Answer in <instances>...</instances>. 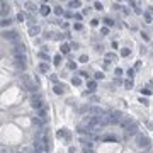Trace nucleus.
Here are the masks:
<instances>
[{
	"label": "nucleus",
	"instance_id": "1",
	"mask_svg": "<svg viewBox=\"0 0 153 153\" xmlns=\"http://www.w3.org/2000/svg\"><path fill=\"white\" fill-rule=\"evenodd\" d=\"M136 146L140 150H146L150 146V138L146 135H143V133H138L136 135Z\"/></svg>",
	"mask_w": 153,
	"mask_h": 153
},
{
	"label": "nucleus",
	"instance_id": "2",
	"mask_svg": "<svg viewBox=\"0 0 153 153\" xmlns=\"http://www.w3.org/2000/svg\"><path fill=\"white\" fill-rule=\"evenodd\" d=\"M31 106L34 107V111H39V109H44V107H46V104H44V100H43V97H41L39 94L32 95V99H31Z\"/></svg>",
	"mask_w": 153,
	"mask_h": 153
},
{
	"label": "nucleus",
	"instance_id": "3",
	"mask_svg": "<svg viewBox=\"0 0 153 153\" xmlns=\"http://www.w3.org/2000/svg\"><path fill=\"white\" fill-rule=\"evenodd\" d=\"M123 119H124L123 112H119V111H111L109 112V121H111V124H121Z\"/></svg>",
	"mask_w": 153,
	"mask_h": 153
},
{
	"label": "nucleus",
	"instance_id": "4",
	"mask_svg": "<svg viewBox=\"0 0 153 153\" xmlns=\"http://www.w3.org/2000/svg\"><path fill=\"white\" fill-rule=\"evenodd\" d=\"M26 65H27V58H26V54H19V56H15V66H17V68L26 70Z\"/></svg>",
	"mask_w": 153,
	"mask_h": 153
},
{
	"label": "nucleus",
	"instance_id": "5",
	"mask_svg": "<svg viewBox=\"0 0 153 153\" xmlns=\"http://www.w3.org/2000/svg\"><path fill=\"white\" fill-rule=\"evenodd\" d=\"M2 37L4 39H9V41H19V36H17V32L15 31H4L2 32Z\"/></svg>",
	"mask_w": 153,
	"mask_h": 153
},
{
	"label": "nucleus",
	"instance_id": "6",
	"mask_svg": "<svg viewBox=\"0 0 153 153\" xmlns=\"http://www.w3.org/2000/svg\"><path fill=\"white\" fill-rule=\"evenodd\" d=\"M88 114H92V116H95V118H100V116H104V111H102V107L90 106L88 107Z\"/></svg>",
	"mask_w": 153,
	"mask_h": 153
},
{
	"label": "nucleus",
	"instance_id": "7",
	"mask_svg": "<svg viewBox=\"0 0 153 153\" xmlns=\"http://www.w3.org/2000/svg\"><path fill=\"white\" fill-rule=\"evenodd\" d=\"M24 51H26V46H24L22 43L15 41V46H14V53H15V56H19V54H24Z\"/></svg>",
	"mask_w": 153,
	"mask_h": 153
},
{
	"label": "nucleus",
	"instance_id": "8",
	"mask_svg": "<svg viewBox=\"0 0 153 153\" xmlns=\"http://www.w3.org/2000/svg\"><path fill=\"white\" fill-rule=\"evenodd\" d=\"M126 133H128V135H138V124L133 121V123L126 128Z\"/></svg>",
	"mask_w": 153,
	"mask_h": 153
},
{
	"label": "nucleus",
	"instance_id": "9",
	"mask_svg": "<svg viewBox=\"0 0 153 153\" xmlns=\"http://www.w3.org/2000/svg\"><path fill=\"white\" fill-rule=\"evenodd\" d=\"M36 114H37V118H41L43 121H48V107H44V109H39V111H36Z\"/></svg>",
	"mask_w": 153,
	"mask_h": 153
},
{
	"label": "nucleus",
	"instance_id": "10",
	"mask_svg": "<svg viewBox=\"0 0 153 153\" xmlns=\"http://www.w3.org/2000/svg\"><path fill=\"white\" fill-rule=\"evenodd\" d=\"M31 123H32V126H34V128H41V126L44 124V121H43L41 118H37V116H34V118L31 119Z\"/></svg>",
	"mask_w": 153,
	"mask_h": 153
},
{
	"label": "nucleus",
	"instance_id": "11",
	"mask_svg": "<svg viewBox=\"0 0 153 153\" xmlns=\"http://www.w3.org/2000/svg\"><path fill=\"white\" fill-rule=\"evenodd\" d=\"M39 32H41V27H39V26H31V27H29V36H32V37L37 36Z\"/></svg>",
	"mask_w": 153,
	"mask_h": 153
},
{
	"label": "nucleus",
	"instance_id": "12",
	"mask_svg": "<svg viewBox=\"0 0 153 153\" xmlns=\"http://www.w3.org/2000/svg\"><path fill=\"white\" fill-rule=\"evenodd\" d=\"M21 80H22V83H24L27 88H32V85H31V78H29L26 73H22V75H21Z\"/></svg>",
	"mask_w": 153,
	"mask_h": 153
},
{
	"label": "nucleus",
	"instance_id": "13",
	"mask_svg": "<svg viewBox=\"0 0 153 153\" xmlns=\"http://www.w3.org/2000/svg\"><path fill=\"white\" fill-rule=\"evenodd\" d=\"M49 12H51V9H49L48 5H41V9H39V14H41V15H44V17H46Z\"/></svg>",
	"mask_w": 153,
	"mask_h": 153
},
{
	"label": "nucleus",
	"instance_id": "14",
	"mask_svg": "<svg viewBox=\"0 0 153 153\" xmlns=\"http://www.w3.org/2000/svg\"><path fill=\"white\" fill-rule=\"evenodd\" d=\"M9 12H10V5L4 2L2 4V15H4V19H5V14H9Z\"/></svg>",
	"mask_w": 153,
	"mask_h": 153
},
{
	"label": "nucleus",
	"instance_id": "15",
	"mask_svg": "<svg viewBox=\"0 0 153 153\" xmlns=\"http://www.w3.org/2000/svg\"><path fill=\"white\" fill-rule=\"evenodd\" d=\"M87 88H88V92H94L95 88H97V83H95L94 80H90V82L87 83Z\"/></svg>",
	"mask_w": 153,
	"mask_h": 153
},
{
	"label": "nucleus",
	"instance_id": "16",
	"mask_svg": "<svg viewBox=\"0 0 153 153\" xmlns=\"http://www.w3.org/2000/svg\"><path fill=\"white\" fill-rule=\"evenodd\" d=\"M63 85H60V83H56L54 87H53V90H54V94H63Z\"/></svg>",
	"mask_w": 153,
	"mask_h": 153
},
{
	"label": "nucleus",
	"instance_id": "17",
	"mask_svg": "<svg viewBox=\"0 0 153 153\" xmlns=\"http://www.w3.org/2000/svg\"><path fill=\"white\" fill-rule=\"evenodd\" d=\"M61 53H63V54L70 53V44H66V43H65V44H61Z\"/></svg>",
	"mask_w": 153,
	"mask_h": 153
},
{
	"label": "nucleus",
	"instance_id": "18",
	"mask_svg": "<svg viewBox=\"0 0 153 153\" xmlns=\"http://www.w3.org/2000/svg\"><path fill=\"white\" fill-rule=\"evenodd\" d=\"M48 70H49V66H48L46 63H41V65H39V71H43V73H48Z\"/></svg>",
	"mask_w": 153,
	"mask_h": 153
},
{
	"label": "nucleus",
	"instance_id": "19",
	"mask_svg": "<svg viewBox=\"0 0 153 153\" xmlns=\"http://www.w3.org/2000/svg\"><path fill=\"white\" fill-rule=\"evenodd\" d=\"M12 24V21L9 17H5V19H2V27H7V26H10Z\"/></svg>",
	"mask_w": 153,
	"mask_h": 153
},
{
	"label": "nucleus",
	"instance_id": "20",
	"mask_svg": "<svg viewBox=\"0 0 153 153\" xmlns=\"http://www.w3.org/2000/svg\"><path fill=\"white\" fill-rule=\"evenodd\" d=\"M71 83H73V85H76V87H78V85L82 83V78H80V76H73V80H71Z\"/></svg>",
	"mask_w": 153,
	"mask_h": 153
},
{
	"label": "nucleus",
	"instance_id": "21",
	"mask_svg": "<svg viewBox=\"0 0 153 153\" xmlns=\"http://www.w3.org/2000/svg\"><path fill=\"white\" fill-rule=\"evenodd\" d=\"M133 85H135V83H133V80H131V78L124 82V87H126V88H133Z\"/></svg>",
	"mask_w": 153,
	"mask_h": 153
},
{
	"label": "nucleus",
	"instance_id": "22",
	"mask_svg": "<svg viewBox=\"0 0 153 153\" xmlns=\"http://www.w3.org/2000/svg\"><path fill=\"white\" fill-rule=\"evenodd\" d=\"M104 22H106V27H109V26H112V24H114V21H112V19H109V17H106V19H104Z\"/></svg>",
	"mask_w": 153,
	"mask_h": 153
},
{
	"label": "nucleus",
	"instance_id": "23",
	"mask_svg": "<svg viewBox=\"0 0 153 153\" xmlns=\"http://www.w3.org/2000/svg\"><path fill=\"white\" fill-rule=\"evenodd\" d=\"M61 63V54H56L54 56V65H60Z\"/></svg>",
	"mask_w": 153,
	"mask_h": 153
},
{
	"label": "nucleus",
	"instance_id": "24",
	"mask_svg": "<svg viewBox=\"0 0 153 153\" xmlns=\"http://www.w3.org/2000/svg\"><path fill=\"white\" fill-rule=\"evenodd\" d=\"M54 14H56V15H63V9H61V7H56V9H54Z\"/></svg>",
	"mask_w": 153,
	"mask_h": 153
},
{
	"label": "nucleus",
	"instance_id": "25",
	"mask_svg": "<svg viewBox=\"0 0 153 153\" xmlns=\"http://www.w3.org/2000/svg\"><path fill=\"white\" fill-rule=\"evenodd\" d=\"M15 19H17V21H19V22H22V21H24V14H22V12H19Z\"/></svg>",
	"mask_w": 153,
	"mask_h": 153
},
{
	"label": "nucleus",
	"instance_id": "26",
	"mask_svg": "<svg viewBox=\"0 0 153 153\" xmlns=\"http://www.w3.org/2000/svg\"><path fill=\"white\" fill-rule=\"evenodd\" d=\"M68 5H70L71 9H76V7H80V2H70Z\"/></svg>",
	"mask_w": 153,
	"mask_h": 153
},
{
	"label": "nucleus",
	"instance_id": "27",
	"mask_svg": "<svg viewBox=\"0 0 153 153\" xmlns=\"http://www.w3.org/2000/svg\"><path fill=\"white\" fill-rule=\"evenodd\" d=\"M56 136H58V138H61V136H66V133H65V129H60L58 133H56Z\"/></svg>",
	"mask_w": 153,
	"mask_h": 153
},
{
	"label": "nucleus",
	"instance_id": "28",
	"mask_svg": "<svg viewBox=\"0 0 153 153\" xmlns=\"http://www.w3.org/2000/svg\"><path fill=\"white\" fill-rule=\"evenodd\" d=\"M39 58H41V60H48V61H49V56H48L46 53H39Z\"/></svg>",
	"mask_w": 153,
	"mask_h": 153
},
{
	"label": "nucleus",
	"instance_id": "29",
	"mask_svg": "<svg viewBox=\"0 0 153 153\" xmlns=\"http://www.w3.org/2000/svg\"><path fill=\"white\" fill-rule=\"evenodd\" d=\"M73 29H76V31H82V29H83V26H82L80 22H76V24L73 26Z\"/></svg>",
	"mask_w": 153,
	"mask_h": 153
},
{
	"label": "nucleus",
	"instance_id": "30",
	"mask_svg": "<svg viewBox=\"0 0 153 153\" xmlns=\"http://www.w3.org/2000/svg\"><path fill=\"white\" fill-rule=\"evenodd\" d=\"M100 34H102V36L109 34V27H102V29H100Z\"/></svg>",
	"mask_w": 153,
	"mask_h": 153
},
{
	"label": "nucleus",
	"instance_id": "31",
	"mask_svg": "<svg viewBox=\"0 0 153 153\" xmlns=\"http://www.w3.org/2000/svg\"><path fill=\"white\" fill-rule=\"evenodd\" d=\"M128 54H129V49H128V48L121 49V56H128Z\"/></svg>",
	"mask_w": 153,
	"mask_h": 153
},
{
	"label": "nucleus",
	"instance_id": "32",
	"mask_svg": "<svg viewBox=\"0 0 153 153\" xmlns=\"http://www.w3.org/2000/svg\"><path fill=\"white\" fill-rule=\"evenodd\" d=\"M80 61H82V63H87V61H88V56L82 54V56H80Z\"/></svg>",
	"mask_w": 153,
	"mask_h": 153
},
{
	"label": "nucleus",
	"instance_id": "33",
	"mask_svg": "<svg viewBox=\"0 0 153 153\" xmlns=\"http://www.w3.org/2000/svg\"><path fill=\"white\" fill-rule=\"evenodd\" d=\"M145 19H146V22H151V15L148 12H145Z\"/></svg>",
	"mask_w": 153,
	"mask_h": 153
},
{
	"label": "nucleus",
	"instance_id": "34",
	"mask_svg": "<svg viewBox=\"0 0 153 153\" xmlns=\"http://www.w3.org/2000/svg\"><path fill=\"white\" fill-rule=\"evenodd\" d=\"M102 140H112V141H118V136H106Z\"/></svg>",
	"mask_w": 153,
	"mask_h": 153
},
{
	"label": "nucleus",
	"instance_id": "35",
	"mask_svg": "<svg viewBox=\"0 0 153 153\" xmlns=\"http://www.w3.org/2000/svg\"><path fill=\"white\" fill-rule=\"evenodd\" d=\"M102 76H104V75H102V71H97V73H95V78H97V80H100Z\"/></svg>",
	"mask_w": 153,
	"mask_h": 153
},
{
	"label": "nucleus",
	"instance_id": "36",
	"mask_svg": "<svg viewBox=\"0 0 153 153\" xmlns=\"http://www.w3.org/2000/svg\"><path fill=\"white\" fill-rule=\"evenodd\" d=\"M95 9H97V10H102V4H100V2H95Z\"/></svg>",
	"mask_w": 153,
	"mask_h": 153
},
{
	"label": "nucleus",
	"instance_id": "37",
	"mask_svg": "<svg viewBox=\"0 0 153 153\" xmlns=\"http://www.w3.org/2000/svg\"><path fill=\"white\" fill-rule=\"evenodd\" d=\"M133 73H135V70L129 68V70H128V75H129V78H131V80H133Z\"/></svg>",
	"mask_w": 153,
	"mask_h": 153
},
{
	"label": "nucleus",
	"instance_id": "38",
	"mask_svg": "<svg viewBox=\"0 0 153 153\" xmlns=\"http://www.w3.org/2000/svg\"><path fill=\"white\" fill-rule=\"evenodd\" d=\"M112 58H116V54H114V53H109V54H107V60H112Z\"/></svg>",
	"mask_w": 153,
	"mask_h": 153
},
{
	"label": "nucleus",
	"instance_id": "39",
	"mask_svg": "<svg viewBox=\"0 0 153 153\" xmlns=\"http://www.w3.org/2000/svg\"><path fill=\"white\" fill-rule=\"evenodd\" d=\"M49 80H51V82H56V80H58V76H56V75H51Z\"/></svg>",
	"mask_w": 153,
	"mask_h": 153
},
{
	"label": "nucleus",
	"instance_id": "40",
	"mask_svg": "<svg viewBox=\"0 0 153 153\" xmlns=\"http://www.w3.org/2000/svg\"><path fill=\"white\" fill-rule=\"evenodd\" d=\"M92 102H99V97H97V95H92Z\"/></svg>",
	"mask_w": 153,
	"mask_h": 153
},
{
	"label": "nucleus",
	"instance_id": "41",
	"mask_svg": "<svg viewBox=\"0 0 153 153\" xmlns=\"http://www.w3.org/2000/svg\"><path fill=\"white\" fill-rule=\"evenodd\" d=\"M68 68L73 70V68H76V65H75V63H68Z\"/></svg>",
	"mask_w": 153,
	"mask_h": 153
},
{
	"label": "nucleus",
	"instance_id": "42",
	"mask_svg": "<svg viewBox=\"0 0 153 153\" xmlns=\"http://www.w3.org/2000/svg\"><path fill=\"white\" fill-rule=\"evenodd\" d=\"M121 73H123V70H121V68H116V76H119Z\"/></svg>",
	"mask_w": 153,
	"mask_h": 153
},
{
	"label": "nucleus",
	"instance_id": "43",
	"mask_svg": "<svg viewBox=\"0 0 153 153\" xmlns=\"http://www.w3.org/2000/svg\"><path fill=\"white\" fill-rule=\"evenodd\" d=\"M140 102H143L145 106H148V104H150V102H148V99H140Z\"/></svg>",
	"mask_w": 153,
	"mask_h": 153
},
{
	"label": "nucleus",
	"instance_id": "44",
	"mask_svg": "<svg viewBox=\"0 0 153 153\" xmlns=\"http://www.w3.org/2000/svg\"><path fill=\"white\" fill-rule=\"evenodd\" d=\"M34 153H39V151H34Z\"/></svg>",
	"mask_w": 153,
	"mask_h": 153
}]
</instances>
